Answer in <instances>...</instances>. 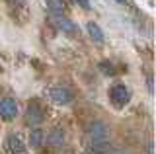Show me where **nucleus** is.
Listing matches in <instances>:
<instances>
[{
	"instance_id": "obj_1",
	"label": "nucleus",
	"mask_w": 156,
	"mask_h": 154,
	"mask_svg": "<svg viewBox=\"0 0 156 154\" xmlns=\"http://www.w3.org/2000/svg\"><path fill=\"white\" fill-rule=\"evenodd\" d=\"M88 142L90 146H109V133L104 121H92L88 125Z\"/></svg>"
},
{
	"instance_id": "obj_2",
	"label": "nucleus",
	"mask_w": 156,
	"mask_h": 154,
	"mask_svg": "<svg viewBox=\"0 0 156 154\" xmlns=\"http://www.w3.org/2000/svg\"><path fill=\"white\" fill-rule=\"evenodd\" d=\"M109 100H111V103H113L115 107H123V105H127L129 100H131L129 88H127L125 84H113L109 88Z\"/></svg>"
},
{
	"instance_id": "obj_3",
	"label": "nucleus",
	"mask_w": 156,
	"mask_h": 154,
	"mask_svg": "<svg viewBox=\"0 0 156 154\" xmlns=\"http://www.w3.org/2000/svg\"><path fill=\"white\" fill-rule=\"evenodd\" d=\"M47 94H49V98L58 105H68L72 102V92L68 88H65V86H53V88H49Z\"/></svg>"
},
{
	"instance_id": "obj_4",
	"label": "nucleus",
	"mask_w": 156,
	"mask_h": 154,
	"mask_svg": "<svg viewBox=\"0 0 156 154\" xmlns=\"http://www.w3.org/2000/svg\"><path fill=\"white\" fill-rule=\"evenodd\" d=\"M18 115V102L12 98H2L0 100V119L4 121H12Z\"/></svg>"
},
{
	"instance_id": "obj_5",
	"label": "nucleus",
	"mask_w": 156,
	"mask_h": 154,
	"mask_svg": "<svg viewBox=\"0 0 156 154\" xmlns=\"http://www.w3.org/2000/svg\"><path fill=\"white\" fill-rule=\"evenodd\" d=\"M51 22H53V26L57 27L58 31H65V33H76L78 31V27H76V23L72 22V20H68L66 16H62V14H53L51 16Z\"/></svg>"
},
{
	"instance_id": "obj_6",
	"label": "nucleus",
	"mask_w": 156,
	"mask_h": 154,
	"mask_svg": "<svg viewBox=\"0 0 156 154\" xmlns=\"http://www.w3.org/2000/svg\"><path fill=\"white\" fill-rule=\"evenodd\" d=\"M43 119H45V113H43V109L39 107L37 102H31L27 105V113H26V121L27 125H41Z\"/></svg>"
},
{
	"instance_id": "obj_7",
	"label": "nucleus",
	"mask_w": 156,
	"mask_h": 154,
	"mask_svg": "<svg viewBox=\"0 0 156 154\" xmlns=\"http://www.w3.org/2000/svg\"><path fill=\"white\" fill-rule=\"evenodd\" d=\"M6 150L8 154H27V148L23 141L20 138V135H10L6 141Z\"/></svg>"
},
{
	"instance_id": "obj_8",
	"label": "nucleus",
	"mask_w": 156,
	"mask_h": 154,
	"mask_svg": "<svg viewBox=\"0 0 156 154\" xmlns=\"http://www.w3.org/2000/svg\"><path fill=\"white\" fill-rule=\"evenodd\" d=\"M47 144L53 146V148H61L62 144H65V131H62L61 127L51 129V133L47 135Z\"/></svg>"
},
{
	"instance_id": "obj_9",
	"label": "nucleus",
	"mask_w": 156,
	"mask_h": 154,
	"mask_svg": "<svg viewBox=\"0 0 156 154\" xmlns=\"http://www.w3.org/2000/svg\"><path fill=\"white\" fill-rule=\"evenodd\" d=\"M86 30H88V35L92 37V41L94 43H104V31H101V27L98 26V23H94V22H88L86 23Z\"/></svg>"
},
{
	"instance_id": "obj_10",
	"label": "nucleus",
	"mask_w": 156,
	"mask_h": 154,
	"mask_svg": "<svg viewBox=\"0 0 156 154\" xmlns=\"http://www.w3.org/2000/svg\"><path fill=\"white\" fill-rule=\"evenodd\" d=\"M45 141V133L41 131V129H33V131H29V146L31 148H39Z\"/></svg>"
},
{
	"instance_id": "obj_11",
	"label": "nucleus",
	"mask_w": 156,
	"mask_h": 154,
	"mask_svg": "<svg viewBox=\"0 0 156 154\" xmlns=\"http://www.w3.org/2000/svg\"><path fill=\"white\" fill-rule=\"evenodd\" d=\"M45 6L51 10V14H62L65 12V0H45Z\"/></svg>"
},
{
	"instance_id": "obj_12",
	"label": "nucleus",
	"mask_w": 156,
	"mask_h": 154,
	"mask_svg": "<svg viewBox=\"0 0 156 154\" xmlns=\"http://www.w3.org/2000/svg\"><path fill=\"white\" fill-rule=\"evenodd\" d=\"M100 68L104 70L105 74H115V66H113V62H109V61H101Z\"/></svg>"
},
{
	"instance_id": "obj_13",
	"label": "nucleus",
	"mask_w": 156,
	"mask_h": 154,
	"mask_svg": "<svg viewBox=\"0 0 156 154\" xmlns=\"http://www.w3.org/2000/svg\"><path fill=\"white\" fill-rule=\"evenodd\" d=\"M76 2L80 4L82 8H86V10H88V8H90V0H76Z\"/></svg>"
},
{
	"instance_id": "obj_14",
	"label": "nucleus",
	"mask_w": 156,
	"mask_h": 154,
	"mask_svg": "<svg viewBox=\"0 0 156 154\" xmlns=\"http://www.w3.org/2000/svg\"><path fill=\"white\" fill-rule=\"evenodd\" d=\"M148 92L152 94V78H148Z\"/></svg>"
},
{
	"instance_id": "obj_15",
	"label": "nucleus",
	"mask_w": 156,
	"mask_h": 154,
	"mask_svg": "<svg viewBox=\"0 0 156 154\" xmlns=\"http://www.w3.org/2000/svg\"><path fill=\"white\" fill-rule=\"evenodd\" d=\"M6 2H12V4H22L23 0H6Z\"/></svg>"
},
{
	"instance_id": "obj_16",
	"label": "nucleus",
	"mask_w": 156,
	"mask_h": 154,
	"mask_svg": "<svg viewBox=\"0 0 156 154\" xmlns=\"http://www.w3.org/2000/svg\"><path fill=\"white\" fill-rule=\"evenodd\" d=\"M148 154H154V150H152V142L148 144Z\"/></svg>"
},
{
	"instance_id": "obj_17",
	"label": "nucleus",
	"mask_w": 156,
	"mask_h": 154,
	"mask_svg": "<svg viewBox=\"0 0 156 154\" xmlns=\"http://www.w3.org/2000/svg\"><path fill=\"white\" fill-rule=\"evenodd\" d=\"M117 2H119V4H127V0H117Z\"/></svg>"
}]
</instances>
